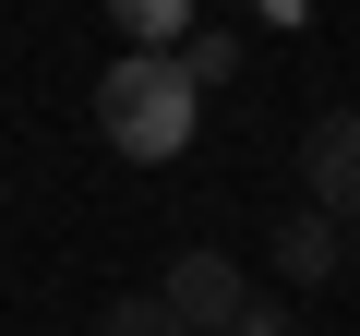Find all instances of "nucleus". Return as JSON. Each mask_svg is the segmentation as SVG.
Instances as JSON below:
<instances>
[{"label":"nucleus","mask_w":360,"mask_h":336,"mask_svg":"<svg viewBox=\"0 0 360 336\" xmlns=\"http://www.w3.org/2000/svg\"><path fill=\"white\" fill-rule=\"evenodd\" d=\"M193 120H205V96H193V72H180L168 49H120V60L96 72V132H108L132 168H168L180 144H193Z\"/></svg>","instance_id":"f257e3e1"},{"label":"nucleus","mask_w":360,"mask_h":336,"mask_svg":"<svg viewBox=\"0 0 360 336\" xmlns=\"http://www.w3.org/2000/svg\"><path fill=\"white\" fill-rule=\"evenodd\" d=\"M300 181H312V217L360 228V108H324L300 132Z\"/></svg>","instance_id":"f03ea898"},{"label":"nucleus","mask_w":360,"mask_h":336,"mask_svg":"<svg viewBox=\"0 0 360 336\" xmlns=\"http://www.w3.org/2000/svg\"><path fill=\"white\" fill-rule=\"evenodd\" d=\"M156 300H168V312H180V324H193V336H229V324H240V300H252V288H240V264H229V252H180V264H168V288H156Z\"/></svg>","instance_id":"7ed1b4c3"},{"label":"nucleus","mask_w":360,"mask_h":336,"mask_svg":"<svg viewBox=\"0 0 360 336\" xmlns=\"http://www.w3.org/2000/svg\"><path fill=\"white\" fill-rule=\"evenodd\" d=\"M336 264H348V228L300 205V217L276 228V276H288V288H312V276H336Z\"/></svg>","instance_id":"20e7f679"},{"label":"nucleus","mask_w":360,"mask_h":336,"mask_svg":"<svg viewBox=\"0 0 360 336\" xmlns=\"http://www.w3.org/2000/svg\"><path fill=\"white\" fill-rule=\"evenodd\" d=\"M108 25L132 49H180V37H193V0H108Z\"/></svg>","instance_id":"39448f33"},{"label":"nucleus","mask_w":360,"mask_h":336,"mask_svg":"<svg viewBox=\"0 0 360 336\" xmlns=\"http://www.w3.org/2000/svg\"><path fill=\"white\" fill-rule=\"evenodd\" d=\"M96 336H193V324H180V312L144 288V300H108V312H96Z\"/></svg>","instance_id":"423d86ee"},{"label":"nucleus","mask_w":360,"mask_h":336,"mask_svg":"<svg viewBox=\"0 0 360 336\" xmlns=\"http://www.w3.org/2000/svg\"><path fill=\"white\" fill-rule=\"evenodd\" d=\"M168 60H180V72H193V96H205V84H229V60H240V37H180Z\"/></svg>","instance_id":"0eeeda50"},{"label":"nucleus","mask_w":360,"mask_h":336,"mask_svg":"<svg viewBox=\"0 0 360 336\" xmlns=\"http://www.w3.org/2000/svg\"><path fill=\"white\" fill-rule=\"evenodd\" d=\"M229 336H288V300H240V324Z\"/></svg>","instance_id":"6e6552de"},{"label":"nucleus","mask_w":360,"mask_h":336,"mask_svg":"<svg viewBox=\"0 0 360 336\" xmlns=\"http://www.w3.org/2000/svg\"><path fill=\"white\" fill-rule=\"evenodd\" d=\"M252 13H264V25H300V13H312V0H252Z\"/></svg>","instance_id":"1a4fd4ad"},{"label":"nucleus","mask_w":360,"mask_h":336,"mask_svg":"<svg viewBox=\"0 0 360 336\" xmlns=\"http://www.w3.org/2000/svg\"><path fill=\"white\" fill-rule=\"evenodd\" d=\"M348 276H360V228H348Z\"/></svg>","instance_id":"9d476101"}]
</instances>
